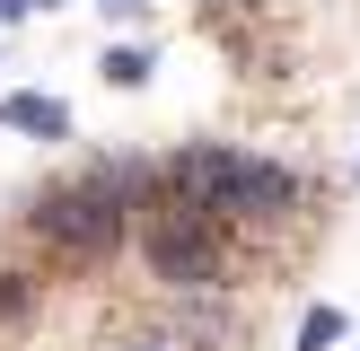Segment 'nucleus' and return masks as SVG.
<instances>
[{
	"label": "nucleus",
	"instance_id": "obj_1",
	"mask_svg": "<svg viewBox=\"0 0 360 351\" xmlns=\"http://www.w3.org/2000/svg\"><path fill=\"white\" fill-rule=\"evenodd\" d=\"M158 193H167V202L211 211V220L238 228V237H255V228H290V211L308 202L299 167H281V158H246V150H220V140L176 150L167 176H158Z\"/></svg>",
	"mask_w": 360,
	"mask_h": 351
},
{
	"label": "nucleus",
	"instance_id": "obj_2",
	"mask_svg": "<svg viewBox=\"0 0 360 351\" xmlns=\"http://www.w3.org/2000/svg\"><path fill=\"white\" fill-rule=\"evenodd\" d=\"M158 193V176L141 167H97V176H70V185L35 193L27 211V237L44 246L53 263H105L123 246V228H132V211Z\"/></svg>",
	"mask_w": 360,
	"mask_h": 351
},
{
	"label": "nucleus",
	"instance_id": "obj_3",
	"mask_svg": "<svg viewBox=\"0 0 360 351\" xmlns=\"http://www.w3.org/2000/svg\"><path fill=\"white\" fill-rule=\"evenodd\" d=\"M141 263H150V281H167L176 298L229 290V272H238V228H220L211 211L158 193V202H141Z\"/></svg>",
	"mask_w": 360,
	"mask_h": 351
},
{
	"label": "nucleus",
	"instance_id": "obj_4",
	"mask_svg": "<svg viewBox=\"0 0 360 351\" xmlns=\"http://www.w3.org/2000/svg\"><path fill=\"white\" fill-rule=\"evenodd\" d=\"M176 343H193V351H246V316L238 307H220V290H193L185 307H176Z\"/></svg>",
	"mask_w": 360,
	"mask_h": 351
},
{
	"label": "nucleus",
	"instance_id": "obj_5",
	"mask_svg": "<svg viewBox=\"0 0 360 351\" xmlns=\"http://www.w3.org/2000/svg\"><path fill=\"white\" fill-rule=\"evenodd\" d=\"M35 298H44V281H35L27 263H0V333H9V325H27V316H35Z\"/></svg>",
	"mask_w": 360,
	"mask_h": 351
},
{
	"label": "nucleus",
	"instance_id": "obj_6",
	"mask_svg": "<svg viewBox=\"0 0 360 351\" xmlns=\"http://www.w3.org/2000/svg\"><path fill=\"white\" fill-rule=\"evenodd\" d=\"M0 123H18V132H44V140H62V132H70V114H62L53 97H9V105H0Z\"/></svg>",
	"mask_w": 360,
	"mask_h": 351
},
{
	"label": "nucleus",
	"instance_id": "obj_7",
	"mask_svg": "<svg viewBox=\"0 0 360 351\" xmlns=\"http://www.w3.org/2000/svg\"><path fill=\"white\" fill-rule=\"evenodd\" d=\"M105 79H115V88H141V79H150V53H105Z\"/></svg>",
	"mask_w": 360,
	"mask_h": 351
},
{
	"label": "nucleus",
	"instance_id": "obj_8",
	"mask_svg": "<svg viewBox=\"0 0 360 351\" xmlns=\"http://www.w3.org/2000/svg\"><path fill=\"white\" fill-rule=\"evenodd\" d=\"M334 333H343V316H334V307H316V316H308V325H299V351H326V343H334Z\"/></svg>",
	"mask_w": 360,
	"mask_h": 351
},
{
	"label": "nucleus",
	"instance_id": "obj_9",
	"mask_svg": "<svg viewBox=\"0 0 360 351\" xmlns=\"http://www.w3.org/2000/svg\"><path fill=\"white\" fill-rule=\"evenodd\" d=\"M115 351H176V333H123Z\"/></svg>",
	"mask_w": 360,
	"mask_h": 351
},
{
	"label": "nucleus",
	"instance_id": "obj_10",
	"mask_svg": "<svg viewBox=\"0 0 360 351\" xmlns=\"http://www.w3.org/2000/svg\"><path fill=\"white\" fill-rule=\"evenodd\" d=\"M18 9H35V0H0V18H18Z\"/></svg>",
	"mask_w": 360,
	"mask_h": 351
},
{
	"label": "nucleus",
	"instance_id": "obj_11",
	"mask_svg": "<svg viewBox=\"0 0 360 351\" xmlns=\"http://www.w3.org/2000/svg\"><path fill=\"white\" fill-rule=\"evenodd\" d=\"M105 9H141V0H105Z\"/></svg>",
	"mask_w": 360,
	"mask_h": 351
}]
</instances>
